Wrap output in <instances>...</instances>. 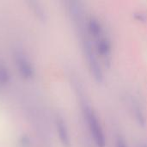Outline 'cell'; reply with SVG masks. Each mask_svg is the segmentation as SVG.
Segmentation results:
<instances>
[{
  "mask_svg": "<svg viewBox=\"0 0 147 147\" xmlns=\"http://www.w3.org/2000/svg\"><path fill=\"white\" fill-rule=\"evenodd\" d=\"M133 103H134V115L136 116V119L138 120V121L141 125H144L146 120H145V117H144V115L142 113V110H141L140 104L138 102H134Z\"/></svg>",
  "mask_w": 147,
  "mask_h": 147,
  "instance_id": "cell-5",
  "label": "cell"
},
{
  "mask_svg": "<svg viewBox=\"0 0 147 147\" xmlns=\"http://www.w3.org/2000/svg\"><path fill=\"white\" fill-rule=\"evenodd\" d=\"M9 81V74L6 70V68L0 65V84H5Z\"/></svg>",
  "mask_w": 147,
  "mask_h": 147,
  "instance_id": "cell-6",
  "label": "cell"
},
{
  "mask_svg": "<svg viewBox=\"0 0 147 147\" xmlns=\"http://www.w3.org/2000/svg\"><path fill=\"white\" fill-rule=\"evenodd\" d=\"M139 147H147V144H141Z\"/></svg>",
  "mask_w": 147,
  "mask_h": 147,
  "instance_id": "cell-8",
  "label": "cell"
},
{
  "mask_svg": "<svg viewBox=\"0 0 147 147\" xmlns=\"http://www.w3.org/2000/svg\"><path fill=\"white\" fill-rule=\"evenodd\" d=\"M115 147H127V142L124 140V138H122L121 136H118L116 139V146Z\"/></svg>",
  "mask_w": 147,
  "mask_h": 147,
  "instance_id": "cell-7",
  "label": "cell"
},
{
  "mask_svg": "<svg viewBox=\"0 0 147 147\" xmlns=\"http://www.w3.org/2000/svg\"><path fill=\"white\" fill-rule=\"evenodd\" d=\"M15 60L16 67L19 72L22 74V76L26 79L32 78L34 74L33 67L31 65L30 61L28 59L25 53L22 51L17 50L15 52Z\"/></svg>",
  "mask_w": 147,
  "mask_h": 147,
  "instance_id": "cell-3",
  "label": "cell"
},
{
  "mask_svg": "<svg viewBox=\"0 0 147 147\" xmlns=\"http://www.w3.org/2000/svg\"><path fill=\"white\" fill-rule=\"evenodd\" d=\"M56 128L61 145L64 147H71V137L65 121L62 116L56 118Z\"/></svg>",
  "mask_w": 147,
  "mask_h": 147,
  "instance_id": "cell-4",
  "label": "cell"
},
{
  "mask_svg": "<svg viewBox=\"0 0 147 147\" xmlns=\"http://www.w3.org/2000/svg\"><path fill=\"white\" fill-rule=\"evenodd\" d=\"M86 26L89 34L95 40L96 52L100 54L105 63L109 64L111 61L112 47L109 37L105 32L102 22L97 17L91 16L88 19Z\"/></svg>",
  "mask_w": 147,
  "mask_h": 147,
  "instance_id": "cell-1",
  "label": "cell"
},
{
  "mask_svg": "<svg viewBox=\"0 0 147 147\" xmlns=\"http://www.w3.org/2000/svg\"><path fill=\"white\" fill-rule=\"evenodd\" d=\"M83 112L90 133L97 147L105 146V134L97 115L87 102L83 103Z\"/></svg>",
  "mask_w": 147,
  "mask_h": 147,
  "instance_id": "cell-2",
  "label": "cell"
}]
</instances>
